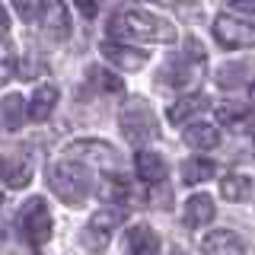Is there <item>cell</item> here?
Listing matches in <instances>:
<instances>
[{
	"label": "cell",
	"mask_w": 255,
	"mask_h": 255,
	"mask_svg": "<svg viewBox=\"0 0 255 255\" xmlns=\"http://www.w3.org/2000/svg\"><path fill=\"white\" fill-rule=\"evenodd\" d=\"M0 166H3V163H0Z\"/></svg>",
	"instance_id": "cell-33"
},
{
	"label": "cell",
	"mask_w": 255,
	"mask_h": 255,
	"mask_svg": "<svg viewBox=\"0 0 255 255\" xmlns=\"http://www.w3.org/2000/svg\"><path fill=\"white\" fill-rule=\"evenodd\" d=\"M214 214H217V207H214L211 195H191L185 201V214H182V220H185V227L198 230V227H207V223L214 220Z\"/></svg>",
	"instance_id": "cell-13"
},
{
	"label": "cell",
	"mask_w": 255,
	"mask_h": 255,
	"mask_svg": "<svg viewBox=\"0 0 255 255\" xmlns=\"http://www.w3.org/2000/svg\"><path fill=\"white\" fill-rule=\"evenodd\" d=\"M217 122L227 128H243L249 122V106L246 102H220L217 106Z\"/></svg>",
	"instance_id": "cell-22"
},
{
	"label": "cell",
	"mask_w": 255,
	"mask_h": 255,
	"mask_svg": "<svg viewBox=\"0 0 255 255\" xmlns=\"http://www.w3.org/2000/svg\"><path fill=\"white\" fill-rule=\"evenodd\" d=\"M185 143L195 150H214L220 143V128H214L207 122H191L185 128Z\"/></svg>",
	"instance_id": "cell-17"
},
{
	"label": "cell",
	"mask_w": 255,
	"mask_h": 255,
	"mask_svg": "<svg viewBox=\"0 0 255 255\" xmlns=\"http://www.w3.org/2000/svg\"><path fill=\"white\" fill-rule=\"evenodd\" d=\"M0 207H3V195H0Z\"/></svg>",
	"instance_id": "cell-31"
},
{
	"label": "cell",
	"mask_w": 255,
	"mask_h": 255,
	"mask_svg": "<svg viewBox=\"0 0 255 255\" xmlns=\"http://www.w3.org/2000/svg\"><path fill=\"white\" fill-rule=\"evenodd\" d=\"M102 58L109 64H115V67L122 70H140L143 64H147V51H137V48L131 45H122V42H102Z\"/></svg>",
	"instance_id": "cell-11"
},
{
	"label": "cell",
	"mask_w": 255,
	"mask_h": 255,
	"mask_svg": "<svg viewBox=\"0 0 255 255\" xmlns=\"http://www.w3.org/2000/svg\"><path fill=\"white\" fill-rule=\"evenodd\" d=\"M48 185H51L54 195L70 207L83 204V198L93 191L90 172L83 169V163H74V159H58V163H51V169H48Z\"/></svg>",
	"instance_id": "cell-2"
},
{
	"label": "cell",
	"mask_w": 255,
	"mask_h": 255,
	"mask_svg": "<svg viewBox=\"0 0 255 255\" xmlns=\"http://www.w3.org/2000/svg\"><path fill=\"white\" fill-rule=\"evenodd\" d=\"M80 10H83L86 16H96V3H80Z\"/></svg>",
	"instance_id": "cell-29"
},
{
	"label": "cell",
	"mask_w": 255,
	"mask_h": 255,
	"mask_svg": "<svg viewBox=\"0 0 255 255\" xmlns=\"http://www.w3.org/2000/svg\"><path fill=\"white\" fill-rule=\"evenodd\" d=\"M134 169H137L140 182H147V185H163L166 159L159 153H153V150H140V153H134Z\"/></svg>",
	"instance_id": "cell-12"
},
{
	"label": "cell",
	"mask_w": 255,
	"mask_h": 255,
	"mask_svg": "<svg viewBox=\"0 0 255 255\" xmlns=\"http://www.w3.org/2000/svg\"><path fill=\"white\" fill-rule=\"evenodd\" d=\"M6 29H10V16H6V6L0 3V35H3Z\"/></svg>",
	"instance_id": "cell-28"
},
{
	"label": "cell",
	"mask_w": 255,
	"mask_h": 255,
	"mask_svg": "<svg viewBox=\"0 0 255 255\" xmlns=\"http://www.w3.org/2000/svg\"><path fill=\"white\" fill-rule=\"evenodd\" d=\"M118 125H122V134L131 143H147V140L156 137V115H153V109H150L143 99L128 102V106L122 109Z\"/></svg>",
	"instance_id": "cell-5"
},
{
	"label": "cell",
	"mask_w": 255,
	"mask_h": 255,
	"mask_svg": "<svg viewBox=\"0 0 255 255\" xmlns=\"http://www.w3.org/2000/svg\"><path fill=\"white\" fill-rule=\"evenodd\" d=\"M19 230H22V236H26V243L32 249H38V246H45L48 239H51L54 223H51V211H48L45 198H29V201L22 204Z\"/></svg>",
	"instance_id": "cell-4"
},
{
	"label": "cell",
	"mask_w": 255,
	"mask_h": 255,
	"mask_svg": "<svg viewBox=\"0 0 255 255\" xmlns=\"http://www.w3.org/2000/svg\"><path fill=\"white\" fill-rule=\"evenodd\" d=\"M230 16H255V0H233Z\"/></svg>",
	"instance_id": "cell-27"
},
{
	"label": "cell",
	"mask_w": 255,
	"mask_h": 255,
	"mask_svg": "<svg viewBox=\"0 0 255 255\" xmlns=\"http://www.w3.org/2000/svg\"><path fill=\"white\" fill-rule=\"evenodd\" d=\"M214 38L223 45V48H252L255 45V26L236 19L230 13H220L214 19Z\"/></svg>",
	"instance_id": "cell-6"
},
{
	"label": "cell",
	"mask_w": 255,
	"mask_h": 255,
	"mask_svg": "<svg viewBox=\"0 0 255 255\" xmlns=\"http://www.w3.org/2000/svg\"><path fill=\"white\" fill-rule=\"evenodd\" d=\"M0 172H3V179H6L10 188H22V185H29V179H32V159L26 153H13V156L3 159Z\"/></svg>",
	"instance_id": "cell-16"
},
{
	"label": "cell",
	"mask_w": 255,
	"mask_h": 255,
	"mask_svg": "<svg viewBox=\"0 0 255 255\" xmlns=\"http://www.w3.org/2000/svg\"><path fill=\"white\" fill-rule=\"evenodd\" d=\"M26 115L29 112H26V99H22V96L10 93L6 99H0V122H3L6 131H19V125H22Z\"/></svg>",
	"instance_id": "cell-18"
},
{
	"label": "cell",
	"mask_w": 255,
	"mask_h": 255,
	"mask_svg": "<svg viewBox=\"0 0 255 255\" xmlns=\"http://www.w3.org/2000/svg\"><path fill=\"white\" fill-rule=\"evenodd\" d=\"M175 255H182V252H175Z\"/></svg>",
	"instance_id": "cell-32"
},
{
	"label": "cell",
	"mask_w": 255,
	"mask_h": 255,
	"mask_svg": "<svg viewBox=\"0 0 255 255\" xmlns=\"http://www.w3.org/2000/svg\"><path fill=\"white\" fill-rule=\"evenodd\" d=\"M249 102L255 106V80H252V86H249Z\"/></svg>",
	"instance_id": "cell-30"
},
{
	"label": "cell",
	"mask_w": 255,
	"mask_h": 255,
	"mask_svg": "<svg viewBox=\"0 0 255 255\" xmlns=\"http://www.w3.org/2000/svg\"><path fill=\"white\" fill-rule=\"evenodd\" d=\"M220 195L227 198V201H246V198L252 195V179L243 175V172L227 175V179H220Z\"/></svg>",
	"instance_id": "cell-20"
},
{
	"label": "cell",
	"mask_w": 255,
	"mask_h": 255,
	"mask_svg": "<svg viewBox=\"0 0 255 255\" xmlns=\"http://www.w3.org/2000/svg\"><path fill=\"white\" fill-rule=\"evenodd\" d=\"M54 106H58V90L54 86H38L35 93H32V99L26 102V112H29V118L32 122H48L51 118V112H54Z\"/></svg>",
	"instance_id": "cell-15"
},
{
	"label": "cell",
	"mask_w": 255,
	"mask_h": 255,
	"mask_svg": "<svg viewBox=\"0 0 255 255\" xmlns=\"http://www.w3.org/2000/svg\"><path fill=\"white\" fill-rule=\"evenodd\" d=\"M182 179L188 182V185H198V182H207L214 179V163L204 156H191L182 163Z\"/></svg>",
	"instance_id": "cell-21"
},
{
	"label": "cell",
	"mask_w": 255,
	"mask_h": 255,
	"mask_svg": "<svg viewBox=\"0 0 255 255\" xmlns=\"http://www.w3.org/2000/svg\"><path fill=\"white\" fill-rule=\"evenodd\" d=\"M201 74H204V51H201V45L191 38V42H188V51L182 54V58H175V61L166 64L159 77H163V83L185 90V86H195L198 80H201Z\"/></svg>",
	"instance_id": "cell-3"
},
{
	"label": "cell",
	"mask_w": 255,
	"mask_h": 255,
	"mask_svg": "<svg viewBox=\"0 0 255 255\" xmlns=\"http://www.w3.org/2000/svg\"><path fill=\"white\" fill-rule=\"evenodd\" d=\"M16 67H19V64H16V54L10 51V45H6V42H0V83L10 80L16 74Z\"/></svg>",
	"instance_id": "cell-24"
},
{
	"label": "cell",
	"mask_w": 255,
	"mask_h": 255,
	"mask_svg": "<svg viewBox=\"0 0 255 255\" xmlns=\"http://www.w3.org/2000/svg\"><path fill=\"white\" fill-rule=\"evenodd\" d=\"M122 223H125V207H102V211H96L90 217V223H86V239H90V246L102 249Z\"/></svg>",
	"instance_id": "cell-7"
},
{
	"label": "cell",
	"mask_w": 255,
	"mask_h": 255,
	"mask_svg": "<svg viewBox=\"0 0 255 255\" xmlns=\"http://www.w3.org/2000/svg\"><path fill=\"white\" fill-rule=\"evenodd\" d=\"M243 74H246L243 64H227V67H220L217 83L220 86H236V83H243Z\"/></svg>",
	"instance_id": "cell-25"
},
{
	"label": "cell",
	"mask_w": 255,
	"mask_h": 255,
	"mask_svg": "<svg viewBox=\"0 0 255 255\" xmlns=\"http://www.w3.org/2000/svg\"><path fill=\"white\" fill-rule=\"evenodd\" d=\"M201 252L204 255H246V243L233 230H211L201 236Z\"/></svg>",
	"instance_id": "cell-10"
},
{
	"label": "cell",
	"mask_w": 255,
	"mask_h": 255,
	"mask_svg": "<svg viewBox=\"0 0 255 255\" xmlns=\"http://www.w3.org/2000/svg\"><path fill=\"white\" fill-rule=\"evenodd\" d=\"M204 109H207L204 96H185V99H179V102H172V106H169V122L172 125H185L195 115H201Z\"/></svg>",
	"instance_id": "cell-19"
},
{
	"label": "cell",
	"mask_w": 255,
	"mask_h": 255,
	"mask_svg": "<svg viewBox=\"0 0 255 255\" xmlns=\"http://www.w3.org/2000/svg\"><path fill=\"white\" fill-rule=\"evenodd\" d=\"M38 26H42V32L51 42H64V38L70 35V13L67 6L58 3V0H51V3L42 6V19H38Z\"/></svg>",
	"instance_id": "cell-9"
},
{
	"label": "cell",
	"mask_w": 255,
	"mask_h": 255,
	"mask_svg": "<svg viewBox=\"0 0 255 255\" xmlns=\"http://www.w3.org/2000/svg\"><path fill=\"white\" fill-rule=\"evenodd\" d=\"M90 86H96L99 93H122V80L106 67H90Z\"/></svg>",
	"instance_id": "cell-23"
},
{
	"label": "cell",
	"mask_w": 255,
	"mask_h": 255,
	"mask_svg": "<svg viewBox=\"0 0 255 255\" xmlns=\"http://www.w3.org/2000/svg\"><path fill=\"white\" fill-rule=\"evenodd\" d=\"M109 35L115 38H143V42H175V26L163 16L143 10V6H128V10H118L112 16V26H109Z\"/></svg>",
	"instance_id": "cell-1"
},
{
	"label": "cell",
	"mask_w": 255,
	"mask_h": 255,
	"mask_svg": "<svg viewBox=\"0 0 255 255\" xmlns=\"http://www.w3.org/2000/svg\"><path fill=\"white\" fill-rule=\"evenodd\" d=\"M13 6H16V13H19L22 19L32 22V19H42V6L45 3H38V0H32V3H29V0H16Z\"/></svg>",
	"instance_id": "cell-26"
},
{
	"label": "cell",
	"mask_w": 255,
	"mask_h": 255,
	"mask_svg": "<svg viewBox=\"0 0 255 255\" xmlns=\"http://www.w3.org/2000/svg\"><path fill=\"white\" fill-rule=\"evenodd\" d=\"M128 255H159V236L147 223H134L128 230Z\"/></svg>",
	"instance_id": "cell-14"
},
{
	"label": "cell",
	"mask_w": 255,
	"mask_h": 255,
	"mask_svg": "<svg viewBox=\"0 0 255 255\" xmlns=\"http://www.w3.org/2000/svg\"><path fill=\"white\" fill-rule=\"evenodd\" d=\"M67 159H74V163H96V166H102V169L118 166L115 147H109L106 140H77V143H70Z\"/></svg>",
	"instance_id": "cell-8"
}]
</instances>
